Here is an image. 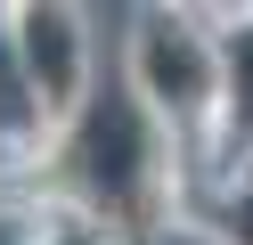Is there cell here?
<instances>
[{
	"label": "cell",
	"mask_w": 253,
	"mask_h": 245,
	"mask_svg": "<svg viewBox=\"0 0 253 245\" xmlns=\"http://www.w3.org/2000/svg\"><path fill=\"white\" fill-rule=\"evenodd\" d=\"M74 172H82L90 204H106V212H139V196H147V131H139V114H131V106L90 114L82 147H74Z\"/></svg>",
	"instance_id": "6da1fadb"
},
{
	"label": "cell",
	"mask_w": 253,
	"mask_h": 245,
	"mask_svg": "<svg viewBox=\"0 0 253 245\" xmlns=\"http://www.w3.org/2000/svg\"><path fill=\"white\" fill-rule=\"evenodd\" d=\"M139 65H147V98L164 114H196L204 98H212V49H204L188 25H147Z\"/></svg>",
	"instance_id": "7a4b0ae2"
},
{
	"label": "cell",
	"mask_w": 253,
	"mask_h": 245,
	"mask_svg": "<svg viewBox=\"0 0 253 245\" xmlns=\"http://www.w3.org/2000/svg\"><path fill=\"white\" fill-rule=\"evenodd\" d=\"M237 237L253 245V196H245V204H237Z\"/></svg>",
	"instance_id": "3957f363"
}]
</instances>
